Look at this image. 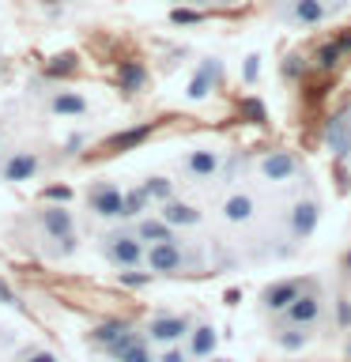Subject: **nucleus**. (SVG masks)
I'll list each match as a JSON object with an SVG mask.
<instances>
[{"label":"nucleus","mask_w":351,"mask_h":362,"mask_svg":"<svg viewBox=\"0 0 351 362\" xmlns=\"http://www.w3.org/2000/svg\"><path fill=\"white\" fill-rule=\"evenodd\" d=\"M125 332H129V325H125V321H106V325H98L95 332H91V339H95V344H102V347H110L113 339H121Z\"/></svg>","instance_id":"nucleus-21"},{"label":"nucleus","mask_w":351,"mask_h":362,"mask_svg":"<svg viewBox=\"0 0 351 362\" xmlns=\"http://www.w3.org/2000/svg\"><path fill=\"white\" fill-rule=\"evenodd\" d=\"M23 362H57V355H53V351H30Z\"/></svg>","instance_id":"nucleus-34"},{"label":"nucleus","mask_w":351,"mask_h":362,"mask_svg":"<svg viewBox=\"0 0 351 362\" xmlns=\"http://www.w3.org/2000/svg\"><path fill=\"white\" fill-rule=\"evenodd\" d=\"M68 197H72V189H68V185H50V189H45V200H68Z\"/></svg>","instance_id":"nucleus-29"},{"label":"nucleus","mask_w":351,"mask_h":362,"mask_svg":"<svg viewBox=\"0 0 351 362\" xmlns=\"http://www.w3.org/2000/svg\"><path fill=\"white\" fill-rule=\"evenodd\" d=\"M253 211H257V204H253V197H246V192H238V197H231V200L223 204V215L231 223H246Z\"/></svg>","instance_id":"nucleus-20"},{"label":"nucleus","mask_w":351,"mask_h":362,"mask_svg":"<svg viewBox=\"0 0 351 362\" xmlns=\"http://www.w3.org/2000/svg\"><path fill=\"white\" fill-rule=\"evenodd\" d=\"M163 219L170 226H197L200 223V211L189 208V204H181V200H163Z\"/></svg>","instance_id":"nucleus-11"},{"label":"nucleus","mask_w":351,"mask_h":362,"mask_svg":"<svg viewBox=\"0 0 351 362\" xmlns=\"http://www.w3.org/2000/svg\"><path fill=\"white\" fill-rule=\"evenodd\" d=\"M106 257L117 268H136L147 253H144V245H140V238H136V234H110L106 238Z\"/></svg>","instance_id":"nucleus-2"},{"label":"nucleus","mask_w":351,"mask_h":362,"mask_svg":"<svg viewBox=\"0 0 351 362\" xmlns=\"http://www.w3.org/2000/svg\"><path fill=\"white\" fill-rule=\"evenodd\" d=\"M38 166H42V158L34 151H16L4 163V181H30L34 174H38Z\"/></svg>","instance_id":"nucleus-8"},{"label":"nucleus","mask_w":351,"mask_h":362,"mask_svg":"<svg viewBox=\"0 0 351 362\" xmlns=\"http://www.w3.org/2000/svg\"><path fill=\"white\" fill-rule=\"evenodd\" d=\"M50 110L61 113V117H79V113H87V102L79 95H72V90H61V95H53Z\"/></svg>","instance_id":"nucleus-18"},{"label":"nucleus","mask_w":351,"mask_h":362,"mask_svg":"<svg viewBox=\"0 0 351 362\" xmlns=\"http://www.w3.org/2000/svg\"><path fill=\"white\" fill-rule=\"evenodd\" d=\"M147 268L151 272H178L181 268V249L178 242H151V249H147Z\"/></svg>","instance_id":"nucleus-5"},{"label":"nucleus","mask_w":351,"mask_h":362,"mask_svg":"<svg viewBox=\"0 0 351 362\" xmlns=\"http://www.w3.org/2000/svg\"><path fill=\"white\" fill-rule=\"evenodd\" d=\"M260 76V57H246V83H253Z\"/></svg>","instance_id":"nucleus-31"},{"label":"nucleus","mask_w":351,"mask_h":362,"mask_svg":"<svg viewBox=\"0 0 351 362\" xmlns=\"http://www.w3.org/2000/svg\"><path fill=\"white\" fill-rule=\"evenodd\" d=\"M87 204H91V211H95V215H102V219H121V215H125V192L117 185H110V181H102V185L91 189Z\"/></svg>","instance_id":"nucleus-1"},{"label":"nucleus","mask_w":351,"mask_h":362,"mask_svg":"<svg viewBox=\"0 0 351 362\" xmlns=\"http://www.w3.org/2000/svg\"><path fill=\"white\" fill-rule=\"evenodd\" d=\"M242 117L253 121V124H260V121H265V106H260L257 98H246V102H242Z\"/></svg>","instance_id":"nucleus-28"},{"label":"nucleus","mask_w":351,"mask_h":362,"mask_svg":"<svg viewBox=\"0 0 351 362\" xmlns=\"http://www.w3.org/2000/svg\"><path fill=\"white\" fill-rule=\"evenodd\" d=\"M121 283H129V287H144L147 276H144V272H121Z\"/></svg>","instance_id":"nucleus-32"},{"label":"nucleus","mask_w":351,"mask_h":362,"mask_svg":"<svg viewBox=\"0 0 351 362\" xmlns=\"http://www.w3.org/2000/svg\"><path fill=\"white\" fill-rule=\"evenodd\" d=\"M291 19L302 27H317L325 19V4L321 0H291Z\"/></svg>","instance_id":"nucleus-12"},{"label":"nucleus","mask_w":351,"mask_h":362,"mask_svg":"<svg viewBox=\"0 0 351 362\" xmlns=\"http://www.w3.org/2000/svg\"><path fill=\"white\" fill-rule=\"evenodd\" d=\"M299 283H276V287H268L265 291V305L268 310H287V305L299 298Z\"/></svg>","instance_id":"nucleus-16"},{"label":"nucleus","mask_w":351,"mask_h":362,"mask_svg":"<svg viewBox=\"0 0 351 362\" xmlns=\"http://www.w3.org/2000/svg\"><path fill=\"white\" fill-rule=\"evenodd\" d=\"M151 129H155V124L147 121V124H140V129H129V132H117V136H110V140H106V151H129V147L144 144L147 136H151Z\"/></svg>","instance_id":"nucleus-13"},{"label":"nucleus","mask_w":351,"mask_h":362,"mask_svg":"<svg viewBox=\"0 0 351 362\" xmlns=\"http://www.w3.org/2000/svg\"><path fill=\"white\" fill-rule=\"evenodd\" d=\"M340 53H344V49H340V42H333V45H321V49H317V68H325V72H328V68H336Z\"/></svg>","instance_id":"nucleus-26"},{"label":"nucleus","mask_w":351,"mask_h":362,"mask_svg":"<svg viewBox=\"0 0 351 362\" xmlns=\"http://www.w3.org/2000/svg\"><path fill=\"white\" fill-rule=\"evenodd\" d=\"M144 192H147L151 200H170V192H174V189H170L166 177H147V181H144Z\"/></svg>","instance_id":"nucleus-24"},{"label":"nucleus","mask_w":351,"mask_h":362,"mask_svg":"<svg viewBox=\"0 0 351 362\" xmlns=\"http://www.w3.org/2000/svg\"><path fill=\"white\" fill-rule=\"evenodd\" d=\"M117 79H121V90H140L144 87V68L136 64V61H125Z\"/></svg>","instance_id":"nucleus-22"},{"label":"nucleus","mask_w":351,"mask_h":362,"mask_svg":"<svg viewBox=\"0 0 351 362\" xmlns=\"http://www.w3.org/2000/svg\"><path fill=\"white\" fill-rule=\"evenodd\" d=\"M317 215H321V208H317L313 200H299V204H294V211H291V234L299 238V242H306V238L313 234Z\"/></svg>","instance_id":"nucleus-7"},{"label":"nucleus","mask_w":351,"mask_h":362,"mask_svg":"<svg viewBox=\"0 0 351 362\" xmlns=\"http://www.w3.org/2000/svg\"><path fill=\"white\" fill-rule=\"evenodd\" d=\"M347 358H351V339H347Z\"/></svg>","instance_id":"nucleus-38"},{"label":"nucleus","mask_w":351,"mask_h":362,"mask_svg":"<svg viewBox=\"0 0 351 362\" xmlns=\"http://www.w3.org/2000/svg\"><path fill=\"white\" fill-rule=\"evenodd\" d=\"M147 336H151L155 344H178L181 336H189V321L185 317H155V321L147 325Z\"/></svg>","instance_id":"nucleus-6"},{"label":"nucleus","mask_w":351,"mask_h":362,"mask_svg":"<svg viewBox=\"0 0 351 362\" xmlns=\"http://www.w3.org/2000/svg\"><path fill=\"white\" fill-rule=\"evenodd\" d=\"M170 19H174V23H200V16H197V11H181V8H178Z\"/></svg>","instance_id":"nucleus-35"},{"label":"nucleus","mask_w":351,"mask_h":362,"mask_svg":"<svg viewBox=\"0 0 351 362\" xmlns=\"http://www.w3.org/2000/svg\"><path fill=\"white\" fill-rule=\"evenodd\" d=\"M136 238L140 242H174V230H170L166 219H140L136 223Z\"/></svg>","instance_id":"nucleus-14"},{"label":"nucleus","mask_w":351,"mask_h":362,"mask_svg":"<svg viewBox=\"0 0 351 362\" xmlns=\"http://www.w3.org/2000/svg\"><path fill=\"white\" fill-rule=\"evenodd\" d=\"M219 76V68H215V61H204L200 64V72L189 79V98L192 102H200V98H208V90H212V79Z\"/></svg>","instance_id":"nucleus-15"},{"label":"nucleus","mask_w":351,"mask_h":362,"mask_svg":"<svg viewBox=\"0 0 351 362\" xmlns=\"http://www.w3.org/2000/svg\"><path fill=\"white\" fill-rule=\"evenodd\" d=\"M185 170H189V174H197V177H212L215 170H219V155H215V151H192L185 158Z\"/></svg>","instance_id":"nucleus-19"},{"label":"nucleus","mask_w":351,"mask_h":362,"mask_svg":"<svg viewBox=\"0 0 351 362\" xmlns=\"http://www.w3.org/2000/svg\"><path fill=\"white\" fill-rule=\"evenodd\" d=\"M328 144H333L336 155H347L351 151V117H347V113L328 124Z\"/></svg>","instance_id":"nucleus-17"},{"label":"nucleus","mask_w":351,"mask_h":362,"mask_svg":"<svg viewBox=\"0 0 351 362\" xmlns=\"http://www.w3.org/2000/svg\"><path fill=\"white\" fill-rule=\"evenodd\" d=\"M280 344L287 347V351H299V347L306 344V336H302V332H287V336H280Z\"/></svg>","instance_id":"nucleus-30"},{"label":"nucleus","mask_w":351,"mask_h":362,"mask_svg":"<svg viewBox=\"0 0 351 362\" xmlns=\"http://www.w3.org/2000/svg\"><path fill=\"white\" fill-rule=\"evenodd\" d=\"M45 72H50V76H72V72H76V53H61V57H53V61L45 64Z\"/></svg>","instance_id":"nucleus-23"},{"label":"nucleus","mask_w":351,"mask_h":362,"mask_svg":"<svg viewBox=\"0 0 351 362\" xmlns=\"http://www.w3.org/2000/svg\"><path fill=\"white\" fill-rule=\"evenodd\" d=\"M317 317H321V302H317L313 291H299V298L287 305V321L294 328H310L317 325Z\"/></svg>","instance_id":"nucleus-4"},{"label":"nucleus","mask_w":351,"mask_h":362,"mask_svg":"<svg viewBox=\"0 0 351 362\" xmlns=\"http://www.w3.org/2000/svg\"><path fill=\"white\" fill-rule=\"evenodd\" d=\"M0 302H16V298H11V291H8V283H0Z\"/></svg>","instance_id":"nucleus-37"},{"label":"nucleus","mask_w":351,"mask_h":362,"mask_svg":"<svg viewBox=\"0 0 351 362\" xmlns=\"http://www.w3.org/2000/svg\"><path fill=\"white\" fill-rule=\"evenodd\" d=\"M215 344H219V336H215V328L212 325H197V328H189V355L192 358H208Z\"/></svg>","instance_id":"nucleus-10"},{"label":"nucleus","mask_w":351,"mask_h":362,"mask_svg":"<svg viewBox=\"0 0 351 362\" xmlns=\"http://www.w3.org/2000/svg\"><path fill=\"white\" fill-rule=\"evenodd\" d=\"M294 170H299V163H294V155H287V151H272L265 163H260V174L268 181H287Z\"/></svg>","instance_id":"nucleus-9"},{"label":"nucleus","mask_w":351,"mask_h":362,"mask_svg":"<svg viewBox=\"0 0 351 362\" xmlns=\"http://www.w3.org/2000/svg\"><path fill=\"white\" fill-rule=\"evenodd\" d=\"M299 72H302V61H299V57H287V61H283V76H291V79H294Z\"/></svg>","instance_id":"nucleus-33"},{"label":"nucleus","mask_w":351,"mask_h":362,"mask_svg":"<svg viewBox=\"0 0 351 362\" xmlns=\"http://www.w3.org/2000/svg\"><path fill=\"white\" fill-rule=\"evenodd\" d=\"M200 4H208V0H200Z\"/></svg>","instance_id":"nucleus-40"},{"label":"nucleus","mask_w":351,"mask_h":362,"mask_svg":"<svg viewBox=\"0 0 351 362\" xmlns=\"http://www.w3.org/2000/svg\"><path fill=\"white\" fill-rule=\"evenodd\" d=\"M159 362H185V351H166Z\"/></svg>","instance_id":"nucleus-36"},{"label":"nucleus","mask_w":351,"mask_h":362,"mask_svg":"<svg viewBox=\"0 0 351 362\" xmlns=\"http://www.w3.org/2000/svg\"><path fill=\"white\" fill-rule=\"evenodd\" d=\"M212 362H226V358H212Z\"/></svg>","instance_id":"nucleus-39"},{"label":"nucleus","mask_w":351,"mask_h":362,"mask_svg":"<svg viewBox=\"0 0 351 362\" xmlns=\"http://www.w3.org/2000/svg\"><path fill=\"white\" fill-rule=\"evenodd\" d=\"M42 226H45V234L53 238V242H64V253H72L76 249V234H72V211H64V208H42Z\"/></svg>","instance_id":"nucleus-3"},{"label":"nucleus","mask_w":351,"mask_h":362,"mask_svg":"<svg viewBox=\"0 0 351 362\" xmlns=\"http://www.w3.org/2000/svg\"><path fill=\"white\" fill-rule=\"evenodd\" d=\"M117 362H151V355H147V347L140 344V339H136L132 347H125L121 355H117Z\"/></svg>","instance_id":"nucleus-27"},{"label":"nucleus","mask_w":351,"mask_h":362,"mask_svg":"<svg viewBox=\"0 0 351 362\" xmlns=\"http://www.w3.org/2000/svg\"><path fill=\"white\" fill-rule=\"evenodd\" d=\"M147 200H151V197H147L144 189H132V192H125V215H129V219H132V215H140Z\"/></svg>","instance_id":"nucleus-25"}]
</instances>
